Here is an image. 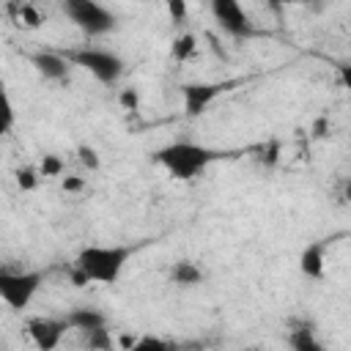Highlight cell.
<instances>
[{"instance_id":"1","label":"cell","mask_w":351,"mask_h":351,"mask_svg":"<svg viewBox=\"0 0 351 351\" xmlns=\"http://www.w3.org/2000/svg\"><path fill=\"white\" fill-rule=\"evenodd\" d=\"M134 255V247L129 244H88L77 252L71 263V282L74 285H88V282H115Z\"/></svg>"},{"instance_id":"2","label":"cell","mask_w":351,"mask_h":351,"mask_svg":"<svg viewBox=\"0 0 351 351\" xmlns=\"http://www.w3.org/2000/svg\"><path fill=\"white\" fill-rule=\"evenodd\" d=\"M154 159L178 181H189L195 176H200L214 159H219V151L206 148L200 143H189V140H178L170 143L165 148H159L154 154Z\"/></svg>"},{"instance_id":"3","label":"cell","mask_w":351,"mask_h":351,"mask_svg":"<svg viewBox=\"0 0 351 351\" xmlns=\"http://www.w3.org/2000/svg\"><path fill=\"white\" fill-rule=\"evenodd\" d=\"M58 5L69 16V22L85 36H104L115 27V14L99 0H58Z\"/></svg>"},{"instance_id":"4","label":"cell","mask_w":351,"mask_h":351,"mask_svg":"<svg viewBox=\"0 0 351 351\" xmlns=\"http://www.w3.org/2000/svg\"><path fill=\"white\" fill-rule=\"evenodd\" d=\"M44 282V271L41 269H30V271H0V299L11 307V310H25L33 296L38 293Z\"/></svg>"},{"instance_id":"5","label":"cell","mask_w":351,"mask_h":351,"mask_svg":"<svg viewBox=\"0 0 351 351\" xmlns=\"http://www.w3.org/2000/svg\"><path fill=\"white\" fill-rule=\"evenodd\" d=\"M66 58H69L74 66H80V69H85L88 74H93V77H96L99 82H104V85H112V82L123 74V60H121L115 52H110V49L82 47V49L66 52Z\"/></svg>"},{"instance_id":"6","label":"cell","mask_w":351,"mask_h":351,"mask_svg":"<svg viewBox=\"0 0 351 351\" xmlns=\"http://www.w3.org/2000/svg\"><path fill=\"white\" fill-rule=\"evenodd\" d=\"M211 3V14L217 19V25L230 33V36H250L252 25H250V16L241 5V0H208Z\"/></svg>"},{"instance_id":"7","label":"cell","mask_w":351,"mask_h":351,"mask_svg":"<svg viewBox=\"0 0 351 351\" xmlns=\"http://www.w3.org/2000/svg\"><path fill=\"white\" fill-rule=\"evenodd\" d=\"M228 88V82H186L181 85L184 93V112L189 118H197L206 112V107Z\"/></svg>"},{"instance_id":"8","label":"cell","mask_w":351,"mask_h":351,"mask_svg":"<svg viewBox=\"0 0 351 351\" xmlns=\"http://www.w3.org/2000/svg\"><path fill=\"white\" fill-rule=\"evenodd\" d=\"M27 329H30V337H33V343H36L38 348L52 351V348L60 346V340H63V335H66V329H69V321H66V318H63V321H55V318H36V321L27 324Z\"/></svg>"},{"instance_id":"9","label":"cell","mask_w":351,"mask_h":351,"mask_svg":"<svg viewBox=\"0 0 351 351\" xmlns=\"http://www.w3.org/2000/svg\"><path fill=\"white\" fill-rule=\"evenodd\" d=\"M30 63L36 66V71L44 77V80H55V82H63L69 80V69H71V60L60 52H36L30 58Z\"/></svg>"},{"instance_id":"10","label":"cell","mask_w":351,"mask_h":351,"mask_svg":"<svg viewBox=\"0 0 351 351\" xmlns=\"http://www.w3.org/2000/svg\"><path fill=\"white\" fill-rule=\"evenodd\" d=\"M299 271L310 280H321L326 274V252H324V244H307L299 255Z\"/></svg>"},{"instance_id":"11","label":"cell","mask_w":351,"mask_h":351,"mask_svg":"<svg viewBox=\"0 0 351 351\" xmlns=\"http://www.w3.org/2000/svg\"><path fill=\"white\" fill-rule=\"evenodd\" d=\"M69 326L71 329H80V332H88V329H99V326H107V315L96 307H74L69 315H66Z\"/></svg>"},{"instance_id":"12","label":"cell","mask_w":351,"mask_h":351,"mask_svg":"<svg viewBox=\"0 0 351 351\" xmlns=\"http://www.w3.org/2000/svg\"><path fill=\"white\" fill-rule=\"evenodd\" d=\"M170 280L181 288H192V285H200L203 282V271L197 263L192 261H178L173 269H170Z\"/></svg>"},{"instance_id":"13","label":"cell","mask_w":351,"mask_h":351,"mask_svg":"<svg viewBox=\"0 0 351 351\" xmlns=\"http://www.w3.org/2000/svg\"><path fill=\"white\" fill-rule=\"evenodd\" d=\"M288 346H291L293 351H321V343L315 340L310 324H302L299 329H293V332L288 335Z\"/></svg>"},{"instance_id":"14","label":"cell","mask_w":351,"mask_h":351,"mask_svg":"<svg viewBox=\"0 0 351 351\" xmlns=\"http://www.w3.org/2000/svg\"><path fill=\"white\" fill-rule=\"evenodd\" d=\"M195 49H197V38H195L192 33H184V36H178V38L173 41V58H176V60L192 58Z\"/></svg>"},{"instance_id":"15","label":"cell","mask_w":351,"mask_h":351,"mask_svg":"<svg viewBox=\"0 0 351 351\" xmlns=\"http://www.w3.org/2000/svg\"><path fill=\"white\" fill-rule=\"evenodd\" d=\"M82 335H85V346H88V348H101V351H110V348H112V337H110L107 326L88 329V332H82Z\"/></svg>"},{"instance_id":"16","label":"cell","mask_w":351,"mask_h":351,"mask_svg":"<svg viewBox=\"0 0 351 351\" xmlns=\"http://www.w3.org/2000/svg\"><path fill=\"white\" fill-rule=\"evenodd\" d=\"M63 159L58 156V154H44V159H41V165H38V170H41V176L44 178H52V176H63Z\"/></svg>"},{"instance_id":"17","label":"cell","mask_w":351,"mask_h":351,"mask_svg":"<svg viewBox=\"0 0 351 351\" xmlns=\"http://www.w3.org/2000/svg\"><path fill=\"white\" fill-rule=\"evenodd\" d=\"M38 176H41V170H33V167H19V170H16V184H19V189L33 192V189L38 186Z\"/></svg>"},{"instance_id":"18","label":"cell","mask_w":351,"mask_h":351,"mask_svg":"<svg viewBox=\"0 0 351 351\" xmlns=\"http://www.w3.org/2000/svg\"><path fill=\"white\" fill-rule=\"evenodd\" d=\"M77 159H80L88 170H99V167H101V159H99L96 148H90V145H80V148H77Z\"/></svg>"},{"instance_id":"19","label":"cell","mask_w":351,"mask_h":351,"mask_svg":"<svg viewBox=\"0 0 351 351\" xmlns=\"http://www.w3.org/2000/svg\"><path fill=\"white\" fill-rule=\"evenodd\" d=\"M167 14L173 22H184L186 19V0H167Z\"/></svg>"},{"instance_id":"20","label":"cell","mask_w":351,"mask_h":351,"mask_svg":"<svg viewBox=\"0 0 351 351\" xmlns=\"http://www.w3.org/2000/svg\"><path fill=\"white\" fill-rule=\"evenodd\" d=\"M19 19H22L27 27H38V25H41V14H38L33 5H27V3L22 5V11H19Z\"/></svg>"},{"instance_id":"21","label":"cell","mask_w":351,"mask_h":351,"mask_svg":"<svg viewBox=\"0 0 351 351\" xmlns=\"http://www.w3.org/2000/svg\"><path fill=\"white\" fill-rule=\"evenodd\" d=\"M148 348H159V351H162V348H167V343L159 340V337H140L132 351H148Z\"/></svg>"},{"instance_id":"22","label":"cell","mask_w":351,"mask_h":351,"mask_svg":"<svg viewBox=\"0 0 351 351\" xmlns=\"http://www.w3.org/2000/svg\"><path fill=\"white\" fill-rule=\"evenodd\" d=\"M121 104H123L126 110H137V107H140L137 90H134V88H123V90H121Z\"/></svg>"},{"instance_id":"23","label":"cell","mask_w":351,"mask_h":351,"mask_svg":"<svg viewBox=\"0 0 351 351\" xmlns=\"http://www.w3.org/2000/svg\"><path fill=\"white\" fill-rule=\"evenodd\" d=\"M60 186H63V192H82L85 189V181L80 176H63Z\"/></svg>"},{"instance_id":"24","label":"cell","mask_w":351,"mask_h":351,"mask_svg":"<svg viewBox=\"0 0 351 351\" xmlns=\"http://www.w3.org/2000/svg\"><path fill=\"white\" fill-rule=\"evenodd\" d=\"M11 126H14V107H11V101L5 99V110H3V132H11Z\"/></svg>"},{"instance_id":"25","label":"cell","mask_w":351,"mask_h":351,"mask_svg":"<svg viewBox=\"0 0 351 351\" xmlns=\"http://www.w3.org/2000/svg\"><path fill=\"white\" fill-rule=\"evenodd\" d=\"M337 74H340V82L346 85V90L351 93V63H343V66L337 69Z\"/></svg>"},{"instance_id":"26","label":"cell","mask_w":351,"mask_h":351,"mask_svg":"<svg viewBox=\"0 0 351 351\" xmlns=\"http://www.w3.org/2000/svg\"><path fill=\"white\" fill-rule=\"evenodd\" d=\"M324 129H326V121H324V118H321V121H315V137H324V134H326Z\"/></svg>"},{"instance_id":"27","label":"cell","mask_w":351,"mask_h":351,"mask_svg":"<svg viewBox=\"0 0 351 351\" xmlns=\"http://www.w3.org/2000/svg\"><path fill=\"white\" fill-rule=\"evenodd\" d=\"M134 343H137V340H134V337H129V335H123V337H121V346H123V348H134Z\"/></svg>"},{"instance_id":"28","label":"cell","mask_w":351,"mask_h":351,"mask_svg":"<svg viewBox=\"0 0 351 351\" xmlns=\"http://www.w3.org/2000/svg\"><path fill=\"white\" fill-rule=\"evenodd\" d=\"M343 197L351 203V181H346V186H343Z\"/></svg>"},{"instance_id":"29","label":"cell","mask_w":351,"mask_h":351,"mask_svg":"<svg viewBox=\"0 0 351 351\" xmlns=\"http://www.w3.org/2000/svg\"><path fill=\"white\" fill-rule=\"evenodd\" d=\"M269 5H285V3H291V0H266Z\"/></svg>"},{"instance_id":"30","label":"cell","mask_w":351,"mask_h":351,"mask_svg":"<svg viewBox=\"0 0 351 351\" xmlns=\"http://www.w3.org/2000/svg\"><path fill=\"white\" fill-rule=\"evenodd\" d=\"M302 3H318V0H302Z\"/></svg>"}]
</instances>
